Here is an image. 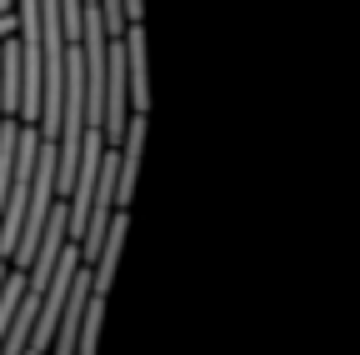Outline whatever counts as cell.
I'll list each match as a JSON object with an SVG mask.
<instances>
[{
  "instance_id": "obj_1",
  "label": "cell",
  "mask_w": 360,
  "mask_h": 355,
  "mask_svg": "<svg viewBox=\"0 0 360 355\" xmlns=\"http://www.w3.org/2000/svg\"><path fill=\"white\" fill-rule=\"evenodd\" d=\"M125 85H130V110H150V65H146V25L125 20Z\"/></svg>"
},
{
  "instance_id": "obj_2",
  "label": "cell",
  "mask_w": 360,
  "mask_h": 355,
  "mask_svg": "<svg viewBox=\"0 0 360 355\" xmlns=\"http://www.w3.org/2000/svg\"><path fill=\"white\" fill-rule=\"evenodd\" d=\"M90 271H75V280H70V295H65V305H60V316H56V335H51V345L60 350V355H70L75 350V325H80V310H85V300H90Z\"/></svg>"
},
{
  "instance_id": "obj_3",
  "label": "cell",
  "mask_w": 360,
  "mask_h": 355,
  "mask_svg": "<svg viewBox=\"0 0 360 355\" xmlns=\"http://www.w3.org/2000/svg\"><path fill=\"white\" fill-rule=\"evenodd\" d=\"M101 321H105V295L90 290V300H85V310H80V325H75V350H80V355H96V345H101Z\"/></svg>"
},
{
  "instance_id": "obj_4",
  "label": "cell",
  "mask_w": 360,
  "mask_h": 355,
  "mask_svg": "<svg viewBox=\"0 0 360 355\" xmlns=\"http://www.w3.org/2000/svg\"><path fill=\"white\" fill-rule=\"evenodd\" d=\"M20 290H25V271L15 265V271H6V280H0V340H6V325H11L15 305H20Z\"/></svg>"
},
{
  "instance_id": "obj_5",
  "label": "cell",
  "mask_w": 360,
  "mask_h": 355,
  "mask_svg": "<svg viewBox=\"0 0 360 355\" xmlns=\"http://www.w3.org/2000/svg\"><path fill=\"white\" fill-rule=\"evenodd\" d=\"M60 30L65 40H80V0H60Z\"/></svg>"
},
{
  "instance_id": "obj_6",
  "label": "cell",
  "mask_w": 360,
  "mask_h": 355,
  "mask_svg": "<svg viewBox=\"0 0 360 355\" xmlns=\"http://www.w3.org/2000/svg\"><path fill=\"white\" fill-rule=\"evenodd\" d=\"M120 11H125V20H141L146 15V0H120Z\"/></svg>"
}]
</instances>
